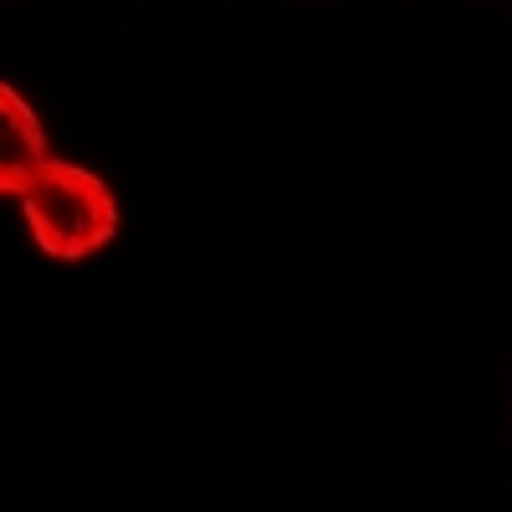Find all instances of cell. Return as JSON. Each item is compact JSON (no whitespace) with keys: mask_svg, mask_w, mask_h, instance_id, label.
Wrapping results in <instances>:
<instances>
[{"mask_svg":"<svg viewBox=\"0 0 512 512\" xmlns=\"http://www.w3.org/2000/svg\"><path fill=\"white\" fill-rule=\"evenodd\" d=\"M26 226L47 256H57V262H82V256H93L113 241L118 200L93 169L47 159V169H41L26 190Z\"/></svg>","mask_w":512,"mask_h":512,"instance_id":"6da1fadb","label":"cell"},{"mask_svg":"<svg viewBox=\"0 0 512 512\" xmlns=\"http://www.w3.org/2000/svg\"><path fill=\"white\" fill-rule=\"evenodd\" d=\"M41 169H47L41 118L11 82H0V190H31Z\"/></svg>","mask_w":512,"mask_h":512,"instance_id":"7a4b0ae2","label":"cell"}]
</instances>
